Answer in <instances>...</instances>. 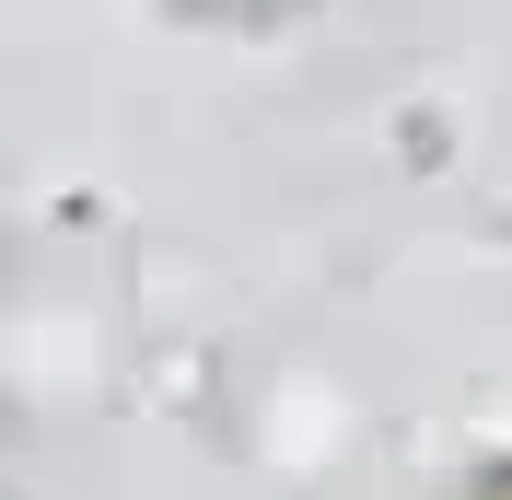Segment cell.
Here are the masks:
<instances>
[{"label":"cell","mask_w":512,"mask_h":500,"mask_svg":"<svg viewBox=\"0 0 512 500\" xmlns=\"http://www.w3.org/2000/svg\"><path fill=\"white\" fill-rule=\"evenodd\" d=\"M466 500H512V454H501V466H489V477H478Z\"/></svg>","instance_id":"6da1fadb"}]
</instances>
